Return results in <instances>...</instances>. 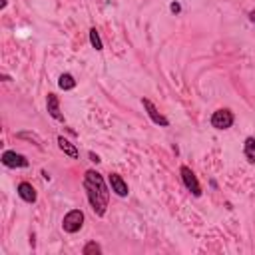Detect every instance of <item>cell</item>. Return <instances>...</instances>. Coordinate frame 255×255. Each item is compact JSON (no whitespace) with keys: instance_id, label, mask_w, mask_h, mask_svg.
<instances>
[{"instance_id":"obj_1","label":"cell","mask_w":255,"mask_h":255,"mask_svg":"<svg viewBox=\"0 0 255 255\" xmlns=\"http://www.w3.org/2000/svg\"><path fill=\"white\" fill-rule=\"evenodd\" d=\"M84 189H86V195H88V201H90L94 213L98 217H104L106 207H108V199H110V191L106 187L102 173H98L96 169H88L84 175Z\"/></svg>"},{"instance_id":"obj_2","label":"cell","mask_w":255,"mask_h":255,"mask_svg":"<svg viewBox=\"0 0 255 255\" xmlns=\"http://www.w3.org/2000/svg\"><path fill=\"white\" fill-rule=\"evenodd\" d=\"M82 225H84V211L82 209H72L62 219V229L66 233H76L82 229Z\"/></svg>"},{"instance_id":"obj_3","label":"cell","mask_w":255,"mask_h":255,"mask_svg":"<svg viewBox=\"0 0 255 255\" xmlns=\"http://www.w3.org/2000/svg\"><path fill=\"white\" fill-rule=\"evenodd\" d=\"M179 173H181V181H183V185H185L195 197H199V195H201V185H199V181H197V175L191 171V167L181 165V167H179Z\"/></svg>"},{"instance_id":"obj_4","label":"cell","mask_w":255,"mask_h":255,"mask_svg":"<svg viewBox=\"0 0 255 255\" xmlns=\"http://www.w3.org/2000/svg\"><path fill=\"white\" fill-rule=\"evenodd\" d=\"M141 106H143V110L147 112V116H149V120L153 122V124H157V126H161V128H167L169 126V120L153 106V102L151 100H147V98H141Z\"/></svg>"},{"instance_id":"obj_5","label":"cell","mask_w":255,"mask_h":255,"mask_svg":"<svg viewBox=\"0 0 255 255\" xmlns=\"http://www.w3.org/2000/svg\"><path fill=\"white\" fill-rule=\"evenodd\" d=\"M211 126H213L215 129H229V128L233 126V114H231L229 110H225V108L213 112V116H211Z\"/></svg>"},{"instance_id":"obj_6","label":"cell","mask_w":255,"mask_h":255,"mask_svg":"<svg viewBox=\"0 0 255 255\" xmlns=\"http://www.w3.org/2000/svg\"><path fill=\"white\" fill-rule=\"evenodd\" d=\"M2 163L6 167H28V159L22 153H16V151H10V149L2 153Z\"/></svg>"},{"instance_id":"obj_7","label":"cell","mask_w":255,"mask_h":255,"mask_svg":"<svg viewBox=\"0 0 255 255\" xmlns=\"http://www.w3.org/2000/svg\"><path fill=\"white\" fill-rule=\"evenodd\" d=\"M108 181H110V187H112V191L116 195H120V197H126L128 195V183L124 181V177L120 173H110Z\"/></svg>"},{"instance_id":"obj_8","label":"cell","mask_w":255,"mask_h":255,"mask_svg":"<svg viewBox=\"0 0 255 255\" xmlns=\"http://www.w3.org/2000/svg\"><path fill=\"white\" fill-rule=\"evenodd\" d=\"M46 110H48V114H50L54 120L64 122V116H62V112H60V100H58L56 94H48V98H46Z\"/></svg>"},{"instance_id":"obj_9","label":"cell","mask_w":255,"mask_h":255,"mask_svg":"<svg viewBox=\"0 0 255 255\" xmlns=\"http://www.w3.org/2000/svg\"><path fill=\"white\" fill-rule=\"evenodd\" d=\"M18 195H20V199H24L26 203H34L36 201V189H34V185L32 183H28V181H22V183H18Z\"/></svg>"},{"instance_id":"obj_10","label":"cell","mask_w":255,"mask_h":255,"mask_svg":"<svg viewBox=\"0 0 255 255\" xmlns=\"http://www.w3.org/2000/svg\"><path fill=\"white\" fill-rule=\"evenodd\" d=\"M58 147H60V149H62L66 155H70L72 159H76V157L80 155V153H78V147H76L74 143H70V141H68L64 135H60V137H58Z\"/></svg>"},{"instance_id":"obj_11","label":"cell","mask_w":255,"mask_h":255,"mask_svg":"<svg viewBox=\"0 0 255 255\" xmlns=\"http://www.w3.org/2000/svg\"><path fill=\"white\" fill-rule=\"evenodd\" d=\"M243 153H245V159H247L249 163H255V137H253V135H249V137L245 139V143H243Z\"/></svg>"},{"instance_id":"obj_12","label":"cell","mask_w":255,"mask_h":255,"mask_svg":"<svg viewBox=\"0 0 255 255\" xmlns=\"http://www.w3.org/2000/svg\"><path fill=\"white\" fill-rule=\"evenodd\" d=\"M58 86H60L64 92H68V90H74V88H76V80H74L72 74H62V76L58 78Z\"/></svg>"},{"instance_id":"obj_13","label":"cell","mask_w":255,"mask_h":255,"mask_svg":"<svg viewBox=\"0 0 255 255\" xmlns=\"http://www.w3.org/2000/svg\"><path fill=\"white\" fill-rule=\"evenodd\" d=\"M90 42H92V46L100 52V50H104V44H102V38H100V34H98V30L96 28H92L90 30Z\"/></svg>"},{"instance_id":"obj_14","label":"cell","mask_w":255,"mask_h":255,"mask_svg":"<svg viewBox=\"0 0 255 255\" xmlns=\"http://www.w3.org/2000/svg\"><path fill=\"white\" fill-rule=\"evenodd\" d=\"M82 253H84V255H92V253L100 255V253H102V247H100L96 241H90V243H88V245L82 249Z\"/></svg>"},{"instance_id":"obj_15","label":"cell","mask_w":255,"mask_h":255,"mask_svg":"<svg viewBox=\"0 0 255 255\" xmlns=\"http://www.w3.org/2000/svg\"><path fill=\"white\" fill-rule=\"evenodd\" d=\"M88 155H90V159H92V161H94V163H100V161H102V159H100V157H98V155H96V153H94V151H90V153H88Z\"/></svg>"},{"instance_id":"obj_16","label":"cell","mask_w":255,"mask_h":255,"mask_svg":"<svg viewBox=\"0 0 255 255\" xmlns=\"http://www.w3.org/2000/svg\"><path fill=\"white\" fill-rule=\"evenodd\" d=\"M169 8H171V12H175V14H177V12H179V10H181V6H179V4H177V2H173V4H171V6H169Z\"/></svg>"},{"instance_id":"obj_17","label":"cell","mask_w":255,"mask_h":255,"mask_svg":"<svg viewBox=\"0 0 255 255\" xmlns=\"http://www.w3.org/2000/svg\"><path fill=\"white\" fill-rule=\"evenodd\" d=\"M249 20L255 24V10H251V12H249Z\"/></svg>"}]
</instances>
